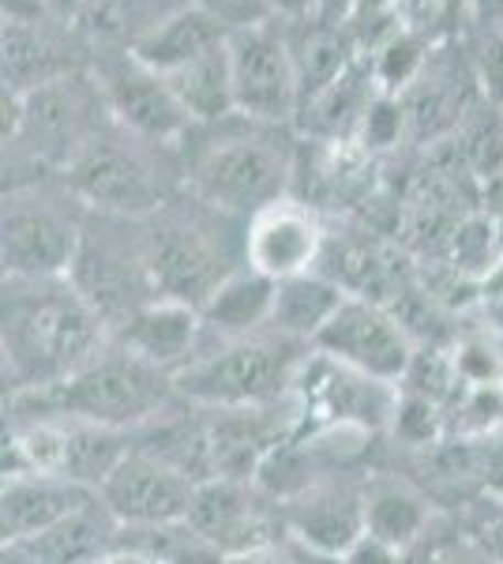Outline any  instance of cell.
Instances as JSON below:
<instances>
[{
	"label": "cell",
	"instance_id": "8d00e7d4",
	"mask_svg": "<svg viewBox=\"0 0 503 564\" xmlns=\"http://www.w3.org/2000/svg\"><path fill=\"white\" fill-rule=\"evenodd\" d=\"M357 12V0H324L319 8V20L324 23H338V26H350Z\"/></svg>",
	"mask_w": 503,
	"mask_h": 564
},
{
	"label": "cell",
	"instance_id": "7a4b0ae2",
	"mask_svg": "<svg viewBox=\"0 0 503 564\" xmlns=\"http://www.w3.org/2000/svg\"><path fill=\"white\" fill-rule=\"evenodd\" d=\"M282 132L286 129L241 113L218 124H196L181 143L188 188L244 223L274 199L294 196L289 188L297 177V148Z\"/></svg>",
	"mask_w": 503,
	"mask_h": 564
},
{
	"label": "cell",
	"instance_id": "6da1fadb",
	"mask_svg": "<svg viewBox=\"0 0 503 564\" xmlns=\"http://www.w3.org/2000/svg\"><path fill=\"white\" fill-rule=\"evenodd\" d=\"M109 343V324L72 286V279H4L0 350L12 395L61 384Z\"/></svg>",
	"mask_w": 503,
	"mask_h": 564
},
{
	"label": "cell",
	"instance_id": "9a60e30c",
	"mask_svg": "<svg viewBox=\"0 0 503 564\" xmlns=\"http://www.w3.org/2000/svg\"><path fill=\"white\" fill-rule=\"evenodd\" d=\"M327 234L319 212L297 196H282L255 212L244 226V263L271 282H286L319 271Z\"/></svg>",
	"mask_w": 503,
	"mask_h": 564
},
{
	"label": "cell",
	"instance_id": "1f68e13d",
	"mask_svg": "<svg viewBox=\"0 0 503 564\" xmlns=\"http://www.w3.org/2000/svg\"><path fill=\"white\" fill-rule=\"evenodd\" d=\"M192 4H196L199 12H207L226 34H241V31H252V26L274 23L271 0H192Z\"/></svg>",
	"mask_w": 503,
	"mask_h": 564
},
{
	"label": "cell",
	"instance_id": "3957f363",
	"mask_svg": "<svg viewBox=\"0 0 503 564\" xmlns=\"http://www.w3.org/2000/svg\"><path fill=\"white\" fill-rule=\"evenodd\" d=\"M185 395L170 372L135 358L113 339L98 358H90L61 384L8 395V414L15 422H87L132 433L151 417L166 414Z\"/></svg>",
	"mask_w": 503,
	"mask_h": 564
},
{
	"label": "cell",
	"instance_id": "cb8c5ba5",
	"mask_svg": "<svg viewBox=\"0 0 503 564\" xmlns=\"http://www.w3.org/2000/svg\"><path fill=\"white\" fill-rule=\"evenodd\" d=\"M342 282L313 271V275H297L278 282L274 290V313H271V332H278L282 339H294L313 347L327 324L335 321V313L346 305Z\"/></svg>",
	"mask_w": 503,
	"mask_h": 564
},
{
	"label": "cell",
	"instance_id": "5bb4252c",
	"mask_svg": "<svg viewBox=\"0 0 503 564\" xmlns=\"http://www.w3.org/2000/svg\"><path fill=\"white\" fill-rule=\"evenodd\" d=\"M188 523L222 553L226 561L286 542V516L255 481L210 478L199 481L188 508Z\"/></svg>",
	"mask_w": 503,
	"mask_h": 564
},
{
	"label": "cell",
	"instance_id": "ba28073f",
	"mask_svg": "<svg viewBox=\"0 0 503 564\" xmlns=\"http://www.w3.org/2000/svg\"><path fill=\"white\" fill-rule=\"evenodd\" d=\"M87 226V204L64 177L4 185L0 260L4 279H68Z\"/></svg>",
	"mask_w": 503,
	"mask_h": 564
},
{
	"label": "cell",
	"instance_id": "8992f818",
	"mask_svg": "<svg viewBox=\"0 0 503 564\" xmlns=\"http://www.w3.org/2000/svg\"><path fill=\"white\" fill-rule=\"evenodd\" d=\"M106 124L109 109L90 72H72L20 95V121L4 135V185L61 177Z\"/></svg>",
	"mask_w": 503,
	"mask_h": 564
},
{
	"label": "cell",
	"instance_id": "74e56055",
	"mask_svg": "<svg viewBox=\"0 0 503 564\" xmlns=\"http://www.w3.org/2000/svg\"><path fill=\"white\" fill-rule=\"evenodd\" d=\"M95 564H151V561L143 557V553H135V550H128V545L117 542L113 550L102 553V557H98Z\"/></svg>",
	"mask_w": 503,
	"mask_h": 564
},
{
	"label": "cell",
	"instance_id": "f35d334b",
	"mask_svg": "<svg viewBox=\"0 0 503 564\" xmlns=\"http://www.w3.org/2000/svg\"><path fill=\"white\" fill-rule=\"evenodd\" d=\"M84 8H87V0H53V15H57L61 23H68V26L79 23Z\"/></svg>",
	"mask_w": 503,
	"mask_h": 564
},
{
	"label": "cell",
	"instance_id": "e575fe53",
	"mask_svg": "<svg viewBox=\"0 0 503 564\" xmlns=\"http://www.w3.org/2000/svg\"><path fill=\"white\" fill-rule=\"evenodd\" d=\"M271 8H274V20L282 23H313L319 20L324 0H271Z\"/></svg>",
	"mask_w": 503,
	"mask_h": 564
},
{
	"label": "cell",
	"instance_id": "277c9868",
	"mask_svg": "<svg viewBox=\"0 0 503 564\" xmlns=\"http://www.w3.org/2000/svg\"><path fill=\"white\" fill-rule=\"evenodd\" d=\"M244 218L181 188L147 218V249L158 294L204 305L233 271L244 268Z\"/></svg>",
	"mask_w": 503,
	"mask_h": 564
},
{
	"label": "cell",
	"instance_id": "484cf974",
	"mask_svg": "<svg viewBox=\"0 0 503 564\" xmlns=\"http://www.w3.org/2000/svg\"><path fill=\"white\" fill-rule=\"evenodd\" d=\"M117 542L143 553L151 564H226L222 553L188 520L162 523V527H121Z\"/></svg>",
	"mask_w": 503,
	"mask_h": 564
},
{
	"label": "cell",
	"instance_id": "44dd1931",
	"mask_svg": "<svg viewBox=\"0 0 503 564\" xmlns=\"http://www.w3.org/2000/svg\"><path fill=\"white\" fill-rule=\"evenodd\" d=\"M68 34L72 26L61 20H4V90L31 95V90L53 84V79L84 72L76 57H64L68 53Z\"/></svg>",
	"mask_w": 503,
	"mask_h": 564
},
{
	"label": "cell",
	"instance_id": "4dcf8cb0",
	"mask_svg": "<svg viewBox=\"0 0 503 564\" xmlns=\"http://www.w3.org/2000/svg\"><path fill=\"white\" fill-rule=\"evenodd\" d=\"M462 45L481 98L503 109V26H473Z\"/></svg>",
	"mask_w": 503,
	"mask_h": 564
},
{
	"label": "cell",
	"instance_id": "9c48e42d",
	"mask_svg": "<svg viewBox=\"0 0 503 564\" xmlns=\"http://www.w3.org/2000/svg\"><path fill=\"white\" fill-rule=\"evenodd\" d=\"M68 279L109 324V332L124 327L140 308L158 302L162 294L151 268L147 218L87 212L84 241Z\"/></svg>",
	"mask_w": 503,
	"mask_h": 564
},
{
	"label": "cell",
	"instance_id": "f546056e",
	"mask_svg": "<svg viewBox=\"0 0 503 564\" xmlns=\"http://www.w3.org/2000/svg\"><path fill=\"white\" fill-rule=\"evenodd\" d=\"M447 516L459 523V531L478 545L481 553H489L492 561L503 564V497L484 489V494L462 500L459 508H451Z\"/></svg>",
	"mask_w": 503,
	"mask_h": 564
},
{
	"label": "cell",
	"instance_id": "ffe728a7",
	"mask_svg": "<svg viewBox=\"0 0 503 564\" xmlns=\"http://www.w3.org/2000/svg\"><path fill=\"white\" fill-rule=\"evenodd\" d=\"M440 508L402 470H372L364 481V534L406 550L433 527Z\"/></svg>",
	"mask_w": 503,
	"mask_h": 564
},
{
	"label": "cell",
	"instance_id": "ac0fdd59",
	"mask_svg": "<svg viewBox=\"0 0 503 564\" xmlns=\"http://www.w3.org/2000/svg\"><path fill=\"white\" fill-rule=\"evenodd\" d=\"M113 339L124 350H132L135 358L151 361V366H158L162 372H170L177 380V372H185L199 358L207 332L196 305L158 297L147 308H140L124 327H117Z\"/></svg>",
	"mask_w": 503,
	"mask_h": 564
},
{
	"label": "cell",
	"instance_id": "d6a6232c",
	"mask_svg": "<svg viewBox=\"0 0 503 564\" xmlns=\"http://www.w3.org/2000/svg\"><path fill=\"white\" fill-rule=\"evenodd\" d=\"M342 564H402V550L395 545H383L364 534L350 553H342Z\"/></svg>",
	"mask_w": 503,
	"mask_h": 564
},
{
	"label": "cell",
	"instance_id": "30bf717a",
	"mask_svg": "<svg viewBox=\"0 0 503 564\" xmlns=\"http://www.w3.org/2000/svg\"><path fill=\"white\" fill-rule=\"evenodd\" d=\"M233 106L241 117L274 129H294L300 109L294 39L282 20L230 34Z\"/></svg>",
	"mask_w": 503,
	"mask_h": 564
},
{
	"label": "cell",
	"instance_id": "7c38bea8",
	"mask_svg": "<svg viewBox=\"0 0 503 564\" xmlns=\"http://www.w3.org/2000/svg\"><path fill=\"white\" fill-rule=\"evenodd\" d=\"M294 406L300 417V430L350 425V430L383 433L391 430V417H395L398 388L338 366V361L313 350L297 372Z\"/></svg>",
	"mask_w": 503,
	"mask_h": 564
},
{
	"label": "cell",
	"instance_id": "836d02e7",
	"mask_svg": "<svg viewBox=\"0 0 503 564\" xmlns=\"http://www.w3.org/2000/svg\"><path fill=\"white\" fill-rule=\"evenodd\" d=\"M4 20L42 23V20H57V15H53V0H4Z\"/></svg>",
	"mask_w": 503,
	"mask_h": 564
},
{
	"label": "cell",
	"instance_id": "ab89813d",
	"mask_svg": "<svg viewBox=\"0 0 503 564\" xmlns=\"http://www.w3.org/2000/svg\"><path fill=\"white\" fill-rule=\"evenodd\" d=\"M500 436H503V433H500Z\"/></svg>",
	"mask_w": 503,
	"mask_h": 564
},
{
	"label": "cell",
	"instance_id": "7402d4cb",
	"mask_svg": "<svg viewBox=\"0 0 503 564\" xmlns=\"http://www.w3.org/2000/svg\"><path fill=\"white\" fill-rule=\"evenodd\" d=\"M274 290H278V282L252 271L249 263H244L241 271H233V275L199 305L207 343H233V339H249V335L267 332L271 313H274Z\"/></svg>",
	"mask_w": 503,
	"mask_h": 564
},
{
	"label": "cell",
	"instance_id": "d590c367",
	"mask_svg": "<svg viewBox=\"0 0 503 564\" xmlns=\"http://www.w3.org/2000/svg\"><path fill=\"white\" fill-rule=\"evenodd\" d=\"M473 26H503V0H470Z\"/></svg>",
	"mask_w": 503,
	"mask_h": 564
},
{
	"label": "cell",
	"instance_id": "e0dca14e",
	"mask_svg": "<svg viewBox=\"0 0 503 564\" xmlns=\"http://www.w3.org/2000/svg\"><path fill=\"white\" fill-rule=\"evenodd\" d=\"M364 481L369 475H335L286 500V539L327 557L350 553L364 539Z\"/></svg>",
	"mask_w": 503,
	"mask_h": 564
},
{
	"label": "cell",
	"instance_id": "4316f807",
	"mask_svg": "<svg viewBox=\"0 0 503 564\" xmlns=\"http://www.w3.org/2000/svg\"><path fill=\"white\" fill-rule=\"evenodd\" d=\"M503 260L500 223L489 215H466L451 234V268L462 279H489Z\"/></svg>",
	"mask_w": 503,
	"mask_h": 564
},
{
	"label": "cell",
	"instance_id": "d4e9b609",
	"mask_svg": "<svg viewBox=\"0 0 503 564\" xmlns=\"http://www.w3.org/2000/svg\"><path fill=\"white\" fill-rule=\"evenodd\" d=\"M177 102L185 106L192 124H218L237 113L233 106V76H230V39L204 57L188 61L185 68L162 76Z\"/></svg>",
	"mask_w": 503,
	"mask_h": 564
},
{
	"label": "cell",
	"instance_id": "8fae6325",
	"mask_svg": "<svg viewBox=\"0 0 503 564\" xmlns=\"http://www.w3.org/2000/svg\"><path fill=\"white\" fill-rule=\"evenodd\" d=\"M90 76L102 90L113 124H121L124 132L162 143V148H181L196 129L166 79L143 65L132 50H102L90 65Z\"/></svg>",
	"mask_w": 503,
	"mask_h": 564
},
{
	"label": "cell",
	"instance_id": "5b68a950",
	"mask_svg": "<svg viewBox=\"0 0 503 564\" xmlns=\"http://www.w3.org/2000/svg\"><path fill=\"white\" fill-rule=\"evenodd\" d=\"M61 177L84 199L87 212L121 218H151L181 188H188L181 148L140 140V135L124 132L121 124H113V117L72 159V166Z\"/></svg>",
	"mask_w": 503,
	"mask_h": 564
},
{
	"label": "cell",
	"instance_id": "603a6c76",
	"mask_svg": "<svg viewBox=\"0 0 503 564\" xmlns=\"http://www.w3.org/2000/svg\"><path fill=\"white\" fill-rule=\"evenodd\" d=\"M226 39H230V34L188 0V4L166 12L162 20H154L140 39L128 45V50H132L147 68L158 72V76H170V72L185 68L188 61L218 50Z\"/></svg>",
	"mask_w": 503,
	"mask_h": 564
},
{
	"label": "cell",
	"instance_id": "83f0119b",
	"mask_svg": "<svg viewBox=\"0 0 503 564\" xmlns=\"http://www.w3.org/2000/svg\"><path fill=\"white\" fill-rule=\"evenodd\" d=\"M402 564H496V561L466 539L451 516L440 512L414 545L402 550Z\"/></svg>",
	"mask_w": 503,
	"mask_h": 564
},
{
	"label": "cell",
	"instance_id": "d6986e66",
	"mask_svg": "<svg viewBox=\"0 0 503 564\" xmlns=\"http://www.w3.org/2000/svg\"><path fill=\"white\" fill-rule=\"evenodd\" d=\"M98 500L95 489L64 475H8L0 494V523H4V545L39 539L53 527L68 523Z\"/></svg>",
	"mask_w": 503,
	"mask_h": 564
},
{
	"label": "cell",
	"instance_id": "4fadbf2b",
	"mask_svg": "<svg viewBox=\"0 0 503 564\" xmlns=\"http://www.w3.org/2000/svg\"><path fill=\"white\" fill-rule=\"evenodd\" d=\"M313 350L338 361V366L357 369L364 377L395 388L406 380V372L417 358V343L406 321H398L391 308L353 294L335 313V321L319 332Z\"/></svg>",
	"mask_w": 503,
	"mask_h": 564
},
{
	"label": "cell",
	"instance_id": "2e32d148",
	"mask_svg": "<svg viewBox=\"0 0 503 564\" xmlns=\"http://www.w3.org/2000/svg\"><path fill=\"white\" fill-rule=\"evenodd\" d=\"M98 497H102L106 512L113 516L117 527H162L188 520L196 481L166 467L162 459L128 452L121 467L98 489Z\"/></svg>",
	"mask_w": 503,
	"mask_h": 564
},
{
	"label": "cell",
	"instance_id": "52a82bcc",
	"mask_svg": "<svg viewBox=\"0 0 503 564\" xmlns=\"http://www.w3.org/2000/svg\"><path fill=\"white\" fill-rule=\"evenodd\" d=\"M313 347L282 339L278 332H260L233 343H207L185 372H177V391L196 406H274L294 395L297 372Z\"/></svg>",
	"mask_w": 503,
	"mask_h": 564
},
{
	"label": "cell",
	"instance_id": "f1b7e54d",
	"mask_svg": "<svg viewBox=\"0 0 503 564\" xmlns=\"http://www.w3.org/2000/svg\"><path fill=\"white\" fill-rule=\"evenodd\" d=\"M451 361L466 388H503V332L489 324L462 335L451 347Z\"/></svg>",
	"mask_w": 503,
	"mask_h": 564
}]
</instances>
